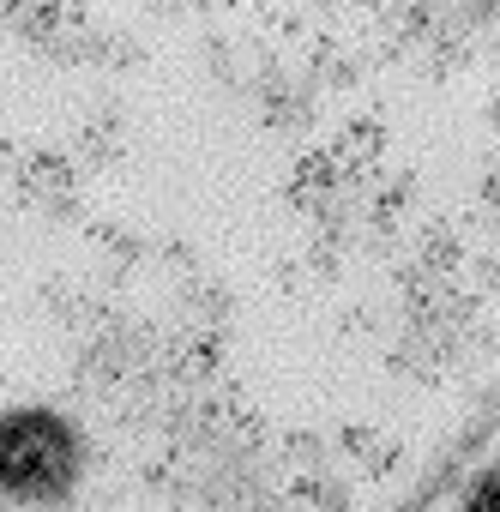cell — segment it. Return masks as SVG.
Instances as JSON below:
<instances>
[{"label":"cell","mask_w":500,"mask_h":512,"mask_svg":"<svg viewBox=\"0 0 500 512\" xmlns=\"http://www.w3.org/2000/svg\"><path fill=\"white\" fill-rule=\"evenodd\" d=\"M85 446L61 410L25 404V410H0V500L19 506H49L79 482Z\"/></svg>","instance_id":"obj_1"},{"label":"cell","mask_w":500,"mask_h":512,"mask_svg":"<svg viewBox=\"0 0 500 512\" xmlns=\"http://www.w3.org/2000/svg\"><path fill=\"white\" fill-rule=\"evenodd\" d=\"M464 512H500V470H488V476H482V482L470 488Z\"/></svg>","instance_id":"obj_2"}]
</instances>
